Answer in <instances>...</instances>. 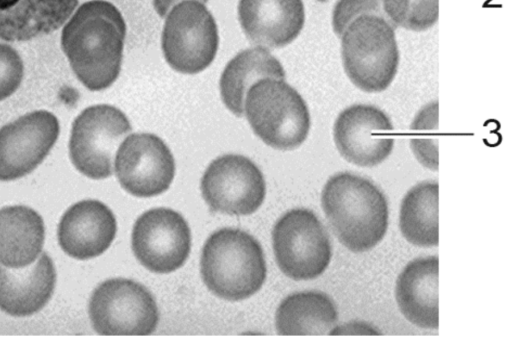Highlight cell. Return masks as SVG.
Returning <instances> with one entry per match:
<instances>
[{"instance_id":"cell-1","label":"cell","mask_w":512,"mask_h":356,"mask_svg":"<svg viewBox=\"0 0 512 356\" xmlns=\"http://www.w3.org/2000/svg\"><path fill=\"white\" fill-rule=\"evenodd\" d=\"M126 22L107 0H90L70 16L61 33V47L78 80L91 91L110 87L123 58Z\"/></svg>"},{"instance_id":"cell-2","label":"cell","mask_w":512,"mask_h":356,"mask_svg":"<svg viewBox=\"0 0 512 356\" xmlns=\"http://www.w3.org/2000/svg\"><path fill=\"white\" fill-rule=\"evenodd\" d=\"M321 206L339 240L354 253L374 248L388 228V203L369 179L339 172L328 178L321 192Z\"/></svg>"},{"instance_id":"cell-3","label":"cell","mask_w":512,"mask_h":356,"mask_svg":"<svg viewBox=\"0 0 512 356\" xmlns=\"http://www.w3.org/2000/svg\"><path fill=\"white\" fill-rule=\"evenodd\" d=\"M200 273L215 296L239 301L254 295L266 279V262L258 241L245 231L223 228L206 240Z\"/></svg>"},{"instance_id":"cell-4","label":"cell","mask_w":512,"mask_h":356,"mask_svg":"<svg viewBox=\"0 0 512 356\" xmlns=\"http://www.w3.org/2000/svg\"><path fill=\"white\" fill-rule=\"evenodd\" d=\"M340 39L342 65L350 81L364 92L386 90L400 60L395 27L381 15L363 14L346 26Z\"/></svg>"},{"instance_id":"cell-5","label":"cell","mask_w":512,"mask_h":356,"mask_svg":"<svg viewBox=\"0 0 512 356\" xmlns=\"http://www.w3.org/2000/svg\"><path fill=\"white\" fill-rule=\"evenodd\" d=\"M244 108L255 135L274 149L293 150L307 139L311 126L308 106L282 79L255 82L247 91Z\"/></svg>"},{"instance_id":"cell-6","label":"cell","mask_w":512,"mask_h":356,"mask_svg":"<svg viewBox=\"0 0 512 356\" xmlns=\"http://www.w3.org/2000/svg\"><path fill=\"white\" fill-rule=\"evenodd\" d=\"M165 17L161 48L169 66L183 74L206 69L215 59L219 35L216 21L205 4L183 0Z\"/></svg>"},{"instance_id":"cell-7","label":"cell","mask_w":512,"mask_h":356,"mask_svg":"<svg viewBox=\"0 0 512 356\" xmlns=\"http://www.w3.org/2000/svg\"><path fill=\"white\" fill-rule=\"evenodd\" d=\"M272 244L279 269L296 281L319 277L331 261L327 231L315 213L306 208L291 209L278 219Z\"/></svg>"},{"instance_id":"cell-8","label":"cell","mask_w":512,"mask_h":356,"mask_svg":"<svg viewBox=\"0 0 512 356\" xmlns=\"http://www.w3.org/2000/svg\"><path fill=\"white\" fill-rule=\"evenodd\" d=\"M88 311L100 335H149L159 321L152 294L140 283L124 278L106 280L95 288Z\"/></svg>"},{"instance_id":"cell-9","label":"cell","mask_w":512,"mask_h":356,"mask_svg":"<svg viewBox=\"0 0 512 356\" xmlns=\"http://www.w3.org/2000/svg\"><path fill=\"white\" fill-rule=\"evenodd\" d=\"M130 131L127 116L114 106L100 104L84 109L72 125L69 140L72 164L88 178L110 177L116 148Z\"/></svg>"},{"instance_id":"cell-10","label":"cell","mask_w":512,"mask_h":356,"mask_svg":"<svg viewBox=\"0 0 512 356\" xmlns=\"http://www.w3.org/2000/svg\"><path fill=\"white\" fill-rule=\"evenodd\" d=\"M200 189L211 211L236 216L254 213L266 195L261 170L239 154L214 159L201 178Z\"/></svg>"},{"instance_id":"cell-11","label":"cell","mask_w":512,"mask_h":356,"mask_svg":"<svg viewBox=\"0 0 512 356\" xmlns=\"http://www.w3.org/2000/svg\"><path fill=\"white\" fill-rule=\"evenodd\" d=\"M132 250L137 260L154 273H171L187 260L191 233L186 220L169 208L144 212L132 231Z\"/></svg>"},{"instance_id":"cell-12","label":"cell","mask_w":512,"mask_h":356,"mask_svg":"<svg viewBox=\"0 0 512 356\" xmlns=\"http://www.w3.org/2000/svg\"><path fill=\"white\" fill-rule=\"evenodd\" d=\"M394 127L389 116L370 104H353L343 109L333 124V140L339 154L349 163L374 167L394 149Z\"/></svg>"},{"instance_id":"cell-13","label":"cell","mask_w":512,"mask_h":356,"mask_svg":"<svg viewBox=\"0 0 512 356\" xmlns=\"http://www.w3.org/2000/svg\"><path fill=\"white\" fill-rule=\"evenodd\" d=\"M115 173L121 187L135 197L159 195L170 187L175 175L174 157L155 134L134 133L120 145Z\"/></svg>"},{"instance_id":"cell-14","label":"cell","mask_w":512,"mask_h":356,"mask_svg":"<svg viewBox=\"0 0 512 356\" xmlns=\"http://www.w3.org/2000/svg\"><path fill=\"white\" fill-rule=\"evenodd\" d=\"M59 131L56 116L46 110L30 112L0 128V181L31 173L54 146Z\"/></svg>"},{"instance_id":"cell-15","label":"cell","mask_w":512,"mask_h":356,"mask_svg":"<svg viewBox=\"0 0 512 356\" xmlns=\"http://www.w3.org/2000/svg\"><path fill=\"white\" fill-rule=\"evenodd\" d=\"M117 231L112 211L98 200H82L63 214L58 225V242L72 258L87 260L104 253Z\"/></svg>"},{"instance_id":"cell-16","label":"cell","mask_w":512,"mask_h":356,"mask_svg":"<svg viewBox=\"0 0 512 356\" xmlns=\"http://www.w3.org/2000/svg\"><path fill=\"white\" fill-rule=\"evenodd\" d=\"M238 20L246 37L265 48L294 41L305 23L302 0H239Z\"/></svg>"},{"instance_id":"cell-17","label":"cell","mask_w":512,"mask_h":356,"mask_svg":"<svg viewBox=\"0 0 512 356\" xmlns=\"http://www.w3.org/2000/svg\"><path fill=\"white\" fill-rule=\"evenodd\" d=\"M55 283V267L47 253L23 268L0 265V310L15 317L35 314L51 299Z\"/></svg>"},{"instance_id":"cell-18","label":"cell","mask_w":512,"mask_h":356,"mask_svg":"<svg viewBox=\"0 0 512 356\" xmlns=\"http://www.w3.org/2000/svg\"><path fill=\"white\" fill-rule=\"evenodd\" d=\"M438 267L437 256L419 257L410 261L396 280L398 308L419 328L438 329Z\"/></svg>"},{"instance_id":"cell-19","label":"cell","mask_w":512,"mask_h":356,"mask_svg":"<svg viewBox=\"0 0 512 356\" xmlns=\"http://www.w3.org/2000/svg\"><path fill=\"white\" fill-rule=\"evenodd\" d=\"M78 0H0V40L29 41L58 30Z\"/></svg>"},{"instance_id":"cell-20","label":"cell","mask_w":512,"mask_h":356,"mask_svg":"<svg viewBox=\"0 0 512 356\" xmlns=\"http://www.w3.org/2000/svg\"><path fill=\"white\" fill-rule=\"evenodd\" d=\"M45 240L42 217L22 205L0 209V264L23 268L40 254Z\"/></svg>"},{"instance_id":"cell-21","label":"cell","mask_w":512,"mask_h":356,"mask_svg":"<svg viewBox=\"0 0 512 356\" xmlns=\"http://www.w3.org/2000/svg\"><path fill=\"white\" fill-rule=\"evenodd\" d=\"M284 68L265 47L239 52L225 66L220 81V94L225 107L237 117L244 115L248 89L263 78L284 80Z\"/></svg>"},{"instance_id":"cell-22","label":"cell","mask_w":512,"mask_h":356,"mask_svg":"<svg viewBox=\"0 0 512 356\" xmlns=\"http://www.w3.org/2000/svg\"><path fill=\"white\" fill-rule=\"evenodd\" d=\"M338 311L321 291H301L282 300L275 325L280 335H325L336 326Z\"/></svg>"},{"instance_id":"cell-23","label":"cell","mask_w":512,"mask_h":356,"mask_svg":"<svg viewBox=\"0 0 512 356\" xmlns=\"http://www.w3.org/2000/svg\"><path fill=\"white\" fill-rule=\"evenodd\" d=\"M437 181H423L407 191L399 212V228L403 237L420 247L437 246L438 230Z\"/></svg>"},{"instance_id":"cell-24","label":"cell","mask_w":512,"mask_h":356,"mask_svg":"<svg viewBox=\"0 0 512 356\" xmlns=\"http://www.w3.org/2000/svg\"><path fill=\"white\" fill-rule=\"evenodd\" d=\"M438 101L422 106L410 125V148L416 160L425 168L438 170Z\"/></svg>"},{"instance_id":"cell-25","label":"cell","mask_w":512,"mask_h":356,"mask_svg":"<svg viewBox=\"0 0 512 356\" xmlns=\"http://www.w3.org/2000/svg\"><path fill=\"white\" fill-rule=\"evenodd\" d=\"M386 19L396 28L421 32L434 26L439 16V0H382Z\"/></svg>"},{"instance_id":"cell-26","label":"cell","mask_w":512,"mask_h":356,"mask_svg":"<svg viewBox=\"0 0 512 356\" xmlns=\"http://www.w3.org/2000/svg\"><path fill=\"white\" fill-rule=\"evenodd\" d=\"M363 14H377L385 17L382 0H338L332 11L334 33L340 38L346 26L354 18Z\"/></svg>"},{"instance_id":"cell-27","label":"cell","mask_w":512,"mask_h":356,"mask_svg":"<svg viewBox=\"0 0 512 356\" xmlns=\"http://www.w3.org/2000/svg\"><path fill=\"white\" fill-rule=\"evenodd\" d=\"M23 74L24 65L18 52L10 45L0 43V101L17 90Z\"/></svg>"},{"instance_id":"cell-28","label":"cell","mask_w":512,"mask_h":356,"mask_svg":"<svg viewBox=\"0 0 512 356\" xmlns=\"http://www.w3.org/2000/svg\"><path fill=\"white\" fill-rule=\"evenodd\" d=\"M329 334H381V332L375 329L369 323L363 321H352L340 326H335L329 332Z\"/></svg>"},{"instance_id":"cell-29","label":"cell","mask_w":512,"mask_h":356,"mask_svg":"<svg viewBox=\"0 0 512 356\" xmlns=\"http://www.w3.org/2000/svg\"><path fill=\"white\" fill-rule=\"evenodd\" d=\"M182 0H153V6L157 14L164 18L167 13L170 11V9L177 3L181 2ZM202 3H206L208 0H197Z\"/></svg>"},{"instance_id":"cell-30","label":"cell","mask_w":512,"mask_h":356,"mask_svg":"<svg viewBox=\"0 0 512 356\" xmlns=\"http://www.w3.org/2000/svg\"><path fill=\"white\" fill-rule=\"evenodd\" d=\"M405 1H420V0H405Z\"/></svg>"}]
</instances>
